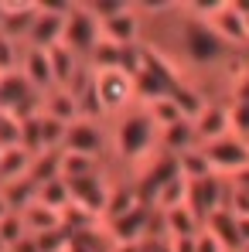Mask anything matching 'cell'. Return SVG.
<instances>
[{
  "label": "cell",
  "instance_id": "7",
  "mask_svg": "<svg viewBox=\"0 0 249 252\" xmlns=\"http://www.w3.org/2000/svg\"><path fill=\"white\" fill-rule=\"evenodd\" d=\"M21 218H24V225H28V232L31 235H44V232H55V228H62V215L51 208H44L41 201H31L28 208L21 211Z\"/></svg>",
  "mask_w": 249,
  "mask_h": 252
},
{
  "label": "cell",
  "instance_id": "9",
  "mask_svg": "<svg viewBox=\"0 0 249 252\" xmlns=\"http://www.w3.org/2000/svg\"><path fill=\"white\" fill-rule=\"evenodd\" d=\"M195 252H225V249H222V242H218L208 228H202L198 239H195Z\"/></svg>",
  "mask_w": 249,
  "mask_h": 252
},
{
  "label": "cell",
  "instance_id": "8",
  "mask_svg": "<svg viewBox=\"0 0 249 252\" xmlns=\"http://www.w3.org/2000/svg\"><path fill=\"white\" fill-rule=\"evenodd\" d=\"M143 109L150 113V120L157 123V129H167V126H174V123H181V120H188V116L181 113V106L174 102V95H161V99L147 102Z\"/></svg>",
  "mask_w": 249,
  "mask_h": 252
},
{
  "label": "cell",
  "instance_id": "2",
  "mask_svg": "<svg viewBox=\"0 0 249 252\" xmlns=\"http://www.w3.org/2000/svg\"><path fill=\"white\" fill-rule=\"evenodd\" d=\"M62 44H65L69 51H75L82 62L92 65V55H96V48L103 44V21L96 17L92 3H75V7L69 10Z\"/></svg>",
  "mask_w": 249,
  "mask_h": 252
},
{
  "label": "cell",
  "instance_id": "6",
  "mask_svg": "<svg viewBox=\"0 0 249 252\" xmlns=\"http://www.w3.org/2000/svg\"><path fill=\"white\" fill-rule=\"evenodd\" d=\"M17 72H21V79L31 85L38 95H48L51 89H55V72H51V58H48V51L41 48H21V65H17Z\"/></svg>",
  "mask_w": 249,
  "mask_h": 252
},
{
  "label": "cell",
  "instance_id": "3",
  "mask_svg": "<svg viewBox=\"0 0 249 252\" xmlns=\"http://www.w3.org/2000/svg\"><path fill=\"white\" fill-rule=\"evenodd\" d=\"M202 150H205L215 177L236 181L243 170H249V140L236 136V133H229V136H222V140H212Z\"/></svg>",
  "mask_w": 249,
  "mask_h": 252
},
{
  "label": "cell",
  "instance_id": "1",
  "mask_svg": "<svg viewBox=\"0 0 249 252\" xmlns=\"http://www.w3.org/2000/svg\"><path fill=\"white\" fill-rule=\"evenodd\" d=\"M92 85H96V106L99 116L109 123L116 116H123L126 109L140 106L137 99V75H130L126 68H92Z\"/></svg>",
  "mask_w": 249,
  "mask_h": 252
},
{
  "label": "cell",
  "instance_id": "10",
  "mask_svg": "<svg viewBox=\"0 0 249 252\" xmlns=\"http://www.w3.org/2000/svg\"><path fill=\"white\" fill-rule=\"evenodd\" d=\"M7 215H10V201H7V194L0 191V221H3Z\"/></svg>",
  "mask_w": 249,
  "mask_h": 252
},
{
  "label": "cell",
  "instance_id": "5",
  "mask_svg": "<svg viewBox=\"0 0 249 252\" xmlns=\"http://www.w3.org/2000/svg\"><path fill=\"white\" fill-rule=\"evenodd\" d=\"M195 123V136H198V147H205L212 140H222L232 133V113H229V99H212L205 109L191 120Z\"/></svg>",
  "mask_w": 249,
  "mask_h": 252
},
{
  "label": "cell",
  "instance_id": "11",
  "mask_svg": "<svg viewBox=\"0 0 249 252\" xmlns=\"http://www.w3.org/2000/svg\"><path fill=\"white\" fill-rule=\"evenodd\" d=\"M246 34H249V14H246Z\"/></svg>",
  "mask_w": 249,
  "mask_h": 252
},
{
  "label": "cell",
  "instance_id": "4",
  "mask_svg": "<svg viewBox=\"0 0 249 252\" xmlns=\"http://www.w3.org/2000/svg\"><path fill=\"white\" fill-rule=\"evenodd\" d=\"M62 150L85 154V157H96V160H106V157H109V126H106V120L79 116L75 123L69 126L65 147H62Z\"/></svg>",
  "mask_w": 249,
  "mask_h": 252
}]
</instances>
